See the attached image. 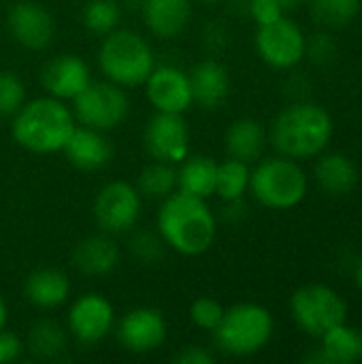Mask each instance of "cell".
<instances>
[{
	"mask_svg": "<svg viewBox=\"0 0 362 364\" xmlns=\"http://www.w3.org/2000/svg\"><path fill=\"white\" fill-rule=\"evenodd\" d=\"M158 235L175 252L201 256L215 239V218L205 198L175 190L160 205Z\"/></svg>",
	"mask_w": 362,
	"mask_h": 364,
	"instance_id": "cell-1",
	"label": "cell"
},
{
	"mask_svg": "<svg viewBox=\"0 0 362 364\" xmlns=\"http://www.w3.org/2000/svg\"><path fill=\"white\" fill-rule=\"evenodd\" d=\"M75 126V115L64 100L47 94L21 105L13 115L11 134L19 147L32 154H53L62 151Z\"/></svg>",
	"mask_w": 362,
	"mask_h": 364,
	"instance_id": "cell-2",
	"label": "cell"
},
{
	"mask_svg": "<svg viewBox=\"0 0 362 364\" xmlns=\"http://www.w3.org/2000/svg\"><path fill=\"white\" fill-rule=\"evenodd\" d=\"M333 134L329 113L318 105H292L271 126V143L286 158H309L322 151Z\"/></svg>",
	"mask_w": 362,
	"mask_h": 364,
	"instance_id": "cell-3",
	"label": "cell"
},
{
	"mask_svg": "<svg viewBox=\"0 0 362 364\" xmlns=\"http://www.w3.org/2000/svg\"><path fill=\"white\" fill-rule=\"evenodd\" d=\"M98 66L102 75L122 85H143L156 66L151 45L134 30H113L105 36L98 49Z\"/></svg>",
	"mask_w": 362,
	"mask_h": 364,
	"instance_id": "cell-4",
	"label": "cell"
},
{
	"mask_svg": "<svg viewBox=\"0 0 362 364\" xmlns=\"http://www.w3.org/2000/svg\"><path fill=\"white\" fill-rule=\"evenodd\" d=\"M213 335L224 354L252 356L269 343L273 335V318L260 305H235L224 311V318Z\"/></svg>",
	"mask_w": 362,
	"mask_h": 364,
	"instance_id": "cell-5",
	"label": "cell"
},
{
	"mask_svg": "<svg viewBox=\"0 0 362 364\" xmlns=\"http://www.w3.org/2000/svg\"><path fill=\"white\" fill-rule=\"evenodd\" d=\"M250 190L269 209H290L305 198L307 177L297 162L269 158L252 171Z\"/></svg>",
	"mask_w": 362,
	"mask_h": 364,
	"instance_id": "cell-6",
	"label": "cell"
},
{
	"mask_svg": "<svg viewBox=\"0 0 362 364\" xmlns=\"http://www.w3.org/2000/svg\"><path fill=\"white\" fill-rule=\"evenodd\" d=\"M130 111L128 94L122 85L105 79L90 81L73 98V115L81 126H90L102 132L117 128Z\"/></svg>",
	"mask_w": 362,
	"mask_h": 364,
	"instance_id": "cell-7",
	"label": "cell"
},
{
	"mask_svg": "<svg viewBox=\"0 0 362 364\" xmlns=\"http://www.w3.org/2000/svg\"><path fill=\"white\" fill-rule=\"evenodd\" d=\"M290 307L297 324L314 337H322L331 328L346 324L348 318L344 299L326 286H305L297 290Z\"/></svg>",
	"mask_w": 362,
	"mask_h": 364,
	"instance_id": "cell-8",
	"label": "cell"
},
{
	"mask_svg": "<svg viewBox=\"0 0 362 364\" xmlns=\"http://www.w3.org/2000/svg\"><path fill=\"white\" fill-rule=\"evenodd\" d=\"M141 194L126 181L107 183L94 200V218L107 235H122L137 226Z\"/></svg>",
	"mask_w": 362,
	"mask_h": 364,
	"instance_id": "cell-9",
	"label": "cell"
},
{
	"mask_svg": "<svg viewBox=\"0 0 362 364\" xmlns=\"http://www.w3.org/2000/svg\"><path fill=\"white\" fill-rule=\"evenodd\" d=\"M143 143L154 160L179 164L190 154V130L183 113L156 111L145 126Z\"/></svg>",
	"mask_w": 362,
	"mask_h": 364,
	"instance_id": "cell-10",
	"label": "cell"
},
{
	"mask_svg": "<svg viewBox=\"0 0 362 364\" xmlns=\"http://www.w3.org/2000/svg\"><path fill=\"white\" fill-rule=\"evenodd\" d=\"M305 45L307 41L301 28L286 17L262 23L256 32V49L260 58L275 68H290L299 64L305 55Z\"/></svg>",
	"mask_w": 362,
	"mask_h": 364,
	"instance_id": "cell-11",
	"label": "cell"
},
{
	"mask_svg": "<svg viewBox=\"0 0 362 364\" xmlns=\"http://www.w3.org/2000/svg\"><path fill=\"white\" fill-rule=\"evenodd\" d=\"M6 26L15 43L30 51H43L51 45L55 21L51 13L34 0H17L11 4Z\"/></svg>",
	"mask_w": 362,
	"mask_h": 364,
	"instance_id": "cell-12",
	"label": "cell"
},
{
	"mask_svg": "<svg viewBox=\"0 0 362 364\" xmlns=\"http://www.w3.org/2000/svg\"><path fill=\"white\" fill-rule=\"evenodd\" d=\"M113 324L115 311L102 294H83L70 305L68 331L83 346H94L102 341L113 331Z\"/></svg>",
	"mask_w": 362,
	"mask_h": 364,
	"instance_id": "cell-13",
	"label": "cell"
},
{
	"mask_svg": "<svg viewBox=\"0 0 362 364\" xmlns=\"http://www.w3.org/2000/svg\"><path fill=\"white\" fill-rule=\"evenodd\" d=\"M145 94L147 100L156 111L166 113H186L192 100L190 77L175 64H160L154 66L149 77L145 79Z\"/></svg>",
	"mask_w": 362,
	"mask_h": 364,
	"instance_id": "cell-14",
	"label": "cell"
},
{
	"mask_svg": "<svg viewBox=\"0 0 362 364\" xmlns=\"http://www.w3.org/2000/svg\"><path fill=\"white\" fill-rule=\"evenodd\" d=\"M166 339V320L154 307H137L117 324V341L132 354H149Z\"/></svg>",
	"mask_w": 362,
	"mask_h": 364,
	"instance_id": "cell-15",
	"label": "cell"
},
{
	"mask_svg": "<svg viewBox=\"0 0 362 364\" xmlns=\"http://www.w3.org/2000/svg\"><path fill=\"white\" fill-rule=\"evenodd\" d=\"M92 81L90 66L75 53H60L51 58L41 73L45 92L60 100H73Z\"/></svg>",
	"mask_w": 362,
	"mask_h": 364,
	"instance_id": "cell-16",
	"label": "cell"
},
{
	"mask_svg": "<svg viewBox=\"0 0 362 364\" xmlns=\"http://www.w3.org/2000/svg\"><path fill=\"white\" fill-rule=\"evenodd\" d=\"M62 151L79 171H100L113 158V145L107 134L90 126H75Z\"/></svg>",
	"mask_w": 362,
	"mask_h": 364,
	"instance_id": "cell-17",
	"label": "cell"
},
{
	"mask_svg": "<svg viewBox=\"0 0 362 364\" xmlns=\"http://www.w3.org/2000/svg\"><path fill=\"white\" fill-rule=\"evenodd\" d=\"M143 21L158 38L179 36L192 17V0H141Z\"/></svg>",
	"mask_w": 362,
	"mask_h": 364,
	"instance_id": "cell-18",
	"label": "cell"
},
{
	"mask_svg": "<svg viewBox=\"0 0 362 364\" xmlns=\"http://www.w3.org/2000/svg\"><path fill=\"white\" fill-rule=\"evenodd\" d=\"M188 77L192 87V100L203 109H218L228 98V90H230L228 70L218 60L207 58L198 62Z\"/></svg>",
	"mask_w": 362,
	"mask_h": 364,
	"instance_id": "cell-19",
	"label": "cell"
},
{
	"mask_svg": "<svg viewBox=\"0 0 362 364\" xmlns=\"http://www.w3.org/2000/svg\"><path fill=\"white\" fill-rule=\"evenodd\" d=\"M73 264L79 273L90 277L109 275L119 264V247L107 232L85 237L73 250Z\"/></svg>",
	"mask_w": 362,
	"mask_h": 364,
	"instance_id": "cell-20",
	"label": "cell"
},
{
	"mask_svg": "<svg viewBox=\"0 0 362 364\" xmlns=\"http://www.w3.org/2000/svg\"><path fill=\"white\" fill-rule=\"evenodd\" d=\"M26 299L38 309H55L70 296V279L60 269H38L28 275L23 286Z\"/></svg>",
	"mask_w": 362,
	"mask_h": 364,
	"instance_id": "cell-21",
	"label": "cell"
},
{
	"mask_svg": "<svg viewBox=\"0 0 362 364\" xmlns=\"http://www.w3.org/2000/svg\"><path fill=\"white\" fill-rule=\"evenodd\" d=\"M309 363L326 364H350L362 360V333L339 324L322 335V348L314 356L307 358Z\"/></svg>",
	"mask_w": 362,
	"mask_h": 364,
	"instance_id": "cell-22",
	"label": "cell"
},
{
	"mask_svg": "<svg viewBox=\"0 0 362 364\" xmlns=\"http://www.w3.org/2000/svg\"><path fill=\"white\" fill-rule=\"evenodd\" d=\"M177 168V190L209 198L215 194V177H218V162L209 156H186Z\"/></svg>",
	"mask_w": 362,
	"mask_h": 364,
	"instance_id": "cell-23",
	"label": "cell"
},
{
	"mask_svg": "<svg viewBox=\"0 0 362 364\" xmlns=\"http://www.w3.org/2000/svg\"><path fill=\"white\" fill-rule=\"evenodd\" d=\"M267 145V132L260 122L252 117H241L230 124L226 130V149L230 158L243 160V162H254L260 158Z\"/></svg>",
	"mask_w": 362,
	"mask_h": 364,
	"instance_id": "cell-24",
	"label": "cell"
},
{
	"mask_svg": "<svg viewBox=\"0 0 362 364\" xmlns=\"http://www.w3.org/2000/svg\"><path fill=\"white\" fill-rule=\"evenodd\" d=\"M316 177L326 192L348 194L356 186L358 173H356V166L352 164L350 158H346L341 154H333V156H324L318 162Z\"/></svg>",
	"mask_w": 362,
	"mask_h": 364,
	"instance_id": "cell-25",
	"label": "cell"
},
{
	"mask_svg": "<svg viewBox=\"0 0 362 364\" xmlns=\"http://www.w3.org/2000/svg\"><path fill=\"white\" fill-rule=\"evenodd\" d=\"M26 348L38 360H55L66 350V333L53 320H38L28 333Z\"/></svg>",
	"mask_w": 362,
	"mask_h": 364,
	"instance_id": "cell-26",
	"label": "cell"
},
{
	"mask_svg": "<svg viewBox=\"0 0 362 364\" xmlns=\"http://www.w3.org/2000/svg\"><path fill=\"white\" fill-rule=\"evenodd\" d=\"M137 190L145 198H158L164 200L169 194L177 190V168L171 162L154 160L147 164L137 181Z\"/></svg>",
	"mask_w": 362,
	"mask_h": 364,
	"instance_id": "cell-27",
	"label": "cell"
},
{
	"mask_svg": "<svg viewBox=\"0 0 362 364\" xmlns=\"http://www.w3.org/2000/svg\"><path fill=\"white\" fill-rule=\"evenodd\" d=\"M250 164L237 158H230L222 164H218V177H215V194L222 200H237L245 194L250 188Z\"/></svg>",
	"mask_w": 362,
	"mask_h": 364,
	"instance_id": "cell-28",
	"label": "cell"
},
{
	"mask_svg": "<svg viewBox=\"0 0 362 364\" xmlns=\"http://www.w3.org/2000/svg\"><path fill=\"white\" fill-rule=\"evenodd\" d=\"M83 26L98 34L107 36L109 32L117 30L122 21V2L117 0H90L83 6Z\"/></svg>",
	"mask_w": 362,
	"mask_h": 364,
	"instance_id": "cell-29",
	"label": "cell"
},
{
	"mask_svg": "<svg viewBox=\"0 0 362 364\" xmlns=\"http://www.w3.org/2000/svg\"><path fill=\"white\" fill-rule=\"evenodd\" d=\"M358 0H312V15L322 26H346L358 13Z\"/></svg>",
	"mask_w": 362,
	"mask_h": 364,
	"instance_id": "cell-30",
	"label": "cell"
},
{
	"mask_svg": "<svg viewBox=\"0 0 362 364\" xmlns=\"http://www.w3.org/2000/svg\"><path fill=\"white\" fill-rule=\"evenodd\" d=\"M23 102H26L23 81L11 70H0V117H13Z\"/></svg>",
	"mask_w": 362,
	"mask_h": 364,
	"instance_id": "cell-31",
	"label": "cell"
},
{
	"mask_svg": "<svg viewBox=\"0 0 362 364\" xmlns=\"http://www.w3.org/2000/svg\"><path fill=\"white\" fill-rule=\"evenodd\" d=\"M130 252L134 256V260H139L141 264H158L162 258H164V241L162 237L154 235V232H147V230H141L137 235H132L130 239Z\"/></svg>",
	"mask_w": 362,
	"mask_h": 364,
	"instance_id": "cell-32",
	"label": "cell"
},
{
	"mask_svg": "<svg viewBox=\"0 0 362 364\" xmlns=\"http://www.w3.org/2000/svg\"><path fill=\"white\" fill-rule=\"evenodd\" d=\"M224 307L215 301V299H209V296H201L192 303L190 307V318L192 322L203 328V331H215L224 318Z\"/></svg>",
	"mask_w": 362,
	"mask_h": 364,
	"instance_id": "cell-33",
	"label": "cell"
},
{
	"mask_svg": "<svg viewBox=\"0 0 362 364\" xmlns=\"http://www.w3.org/2000/svg\"><path fill=\"white\" fill-rule=\"evenodd\" d=\"M247 11L258 21V26L271 23V21L284 17V9H282L280 0H250L247 2Z\"/></svg>",
	"mask_w": 362,
	"mask_h": 364,
	"instance_id": "cell-34",
	"label": "cell"
},
{
	"mask_svg": "<svg viewBox=\"0 0 362 364\" xmlns=\"http://www.w3.org/2000/svg\"><path fill=\"white\" fill-rule=\"evenodd\" d=\"M215 356L203 346H186L173 356V363L177 364H211Z\"/></svg>",
	"mask_w": 362,
	"mask_h": 364,
	"instance_id": "cell-35",
	"label": "cell"
},
{
	"mask_svg": "<svg viewBox=\"0 0 362 364\" xmlns=\"http://www.w3.org/2000/svg\"><path fill=\"white\" fill-rule=\"evenodd\" d=\"M21 350H23V343L13 333L0 331V364L17 360Z\"/></svg>",
	"mask_w": 362,
	"mask_h": 364,
	"instance_id": "cell-36",
	"label": "cell"
},
{
	"mask_svg": "<svg viewBox=\"0 0 362 364\" xmlns=\"http://www.w3.org/2000/svg\"><path fill=\"white\" fill-rule=\"evenodd\" d=\"M305 51H309V55L314 58V62H326V60H331V58H333L335 47H333V43H331V38H329V36L318 34V36H314V38H312V43H309V45H305Z\"/></svg>",
	"mask_w": 362,
	"mask_h": 364,
	"instance_id": "cell-37",
	"label": "cell"
},
{
	"mask_svg": "<svg viewBox=\"0 0 362 364\" xmlns=\"http://www.w3.org/2000/svg\"><path fill=\"white\" fill-rule=\"evenodd\" d=\"M6 303H4V299L0 296V331H4V326H6Z\"/></svg>",
	"mask_w": 362,
	"mask_h": 364,
	"instance_id": "cell-38",
	"label": "cell"
},
{
	"mask_svg": "<svg viewBox=\"0 0 362 364\" xmlns=\"http://www.w3.org/2000/svg\"><path fill=\"white\" fill-rule=\"evenodd\" d=\"M280 4H282L284 11H292V9H297L299 4H303V0H280Z\"/></svg>",
	"mask_w": 362,
	"mask_h": 364,
	"instance_id": "cell-39",
	"label": "cell"
},
{
	"mask_svg": "<svg viewBox=\"0 0 362 364\" xmlns=\"http://www.w3.org/2000/svg\"><path fill=\"white\" fill-rule=\"evenodd\" d=\"M356 282H358V286L362 288V260L361 264H358V269H356Z\"/></svg>",
	"mask_w": 362,
	"mask_h": 364,
	"instance_id": "cell-40",
	"label": "cell"
},
{
	"mask_svg": "<svg viewBox=\"0 0 362 364\" xmlns=\"http://www.w3.org/2000/svg\"><path fill=\"white\" fill-rule=\"evenodd\" d=\"M198 2H220V0H198Z\"/></svg>",
	"mask_w": 362,
	"mask_h": 364,
	"instance_id": "cell-41",
	"label": "cell"
}]
</instances>
